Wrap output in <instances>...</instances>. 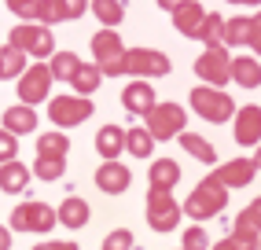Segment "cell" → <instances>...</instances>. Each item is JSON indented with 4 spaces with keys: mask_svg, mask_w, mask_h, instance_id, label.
I'll list each match as a JSON object with an SVG mask.
<instances>
[{
    "mask_svg": "<svg viewBox=\"0 0 261 250\" xmlns=\"http://www.w3.org/2000/svg\"><path fill=\"white\" fill-rule=\"evenodd\" d=\"M92 56H96V66H107V63L125 56V44H121V37L114 30H99L92 37Z\"/></svg>",
    "mask_w": 261,
    "mask_h": 250,
    "instance_id": "15",
    "label": "cell"
},
{
    "mask_svg": "<svg viewBox=\"0 0 261 250\" xmlns=\"http://www.w3.org/2000/svg\"><path fill=\"white\" fill-rule=\"evenodd\" d=\"M26 184H30V166H22V162H4L0 166V191L19 195Z\"/></svg>",
    "mask_w": 261,
    "mask_h": 250,
    "instance_id": "23",
    "label": "cell"
},
{
    "mask_svg": "<svg viewBox=\"0 0 261 250\" xmlns=\"http://www.w3.org/2000/svg\"><path fill=\"white\" fill-rule=\"evenodd\" d=\"M92 111H96V107H92L89 96H59V99H51L48 118L56 121L59 129H70V125H81Z\"/></svg>",
    "mask_w": 261,
    "mask_h": 250,
    "instance_id": "8",
    "label": "cell"
},
{
    "mask_svg": "<svg viewBox=\"0 0 261 250\" xmlns=\"http://www.w3.org/2000/svg\"><path fill=\"white\" fill-rule=\"evenodd\" d=\"M184 121H188L184 107H177V103H154L147 111V133H151L154 144H159V140H169V136L184 133Z\"/></svg>",
    "mask_w": 261,
    "mask_h": 250,
    "instance_id": "3",
    "label": "cell"
},
{
    "mask_svg": "<svg viewBox=\"0 0 261 250\" xmlns=\"http://www.w3.org/2000/svg\"><path fill=\"white\" fill-rule=\"evenodd\" d=\"M30 22H37V26H51V22H63V15H59V4L56 0H37V8H33V19Z\"/></svg>",
    "mask_w": 261,
    "mask_h": 250,
    "instance_id": "34",
    "label": "cell"
},
{
    "mask_svg": "<svg viewBox=\"0 0 261 250\" xmlns=\"http://www.w3.org/2000/svg\"><path fill=\"white\" fill-rule=\"evenodd\" d=\"M147 181H151V191H173L180 181V166L173 158H154V166L147 169Z\"/></svg>",
    "mask_w": 261,
    "mask_h": 250,
    "instance_id": "18",
    "label": "cell"
},
{
    "mask_svg": "<svg viewBox=\"0 0 261 250\" xmlns=\"http://www.w3.org/2000/svg\"><path fill=\"white\" fill-rule=\"evenodd\" d=\"M121 63H125V74L133 78H166L169 74V59L162 56V52L154 48H125V56H121Z\"/></svg>",
    "mask_w": 261,
    "mask_h": 250,
    "instance_id": "4",
    "label": "cell"
},
{
    "mask_svg": "<svg viewBox=\"0 0 261 250\" xmlns=\"http://www.w3.org/2000/svg\"><path fill=\"white\" fill-rule=\"evenodd\" d=\"M184 4V0H159V8H166V11H177Z\"/></svg>",
    "mask_w": 261,
    "mask_h": 250,
    "instance_id": "44",
    "label": "cell"
},
{
    "mask_svg": "<svg viewBox=\"0 0 261 250\" xmlns=\"http://www.w3.org/2000/svg\"><path fill=\"white\" fill-rule=\"evenodd\" d=\"M147 224L154 232H173L180 224V206L173 191H147Z\"/></svg>",
    "mask_w": 261,
    "mask_h": 250,
    "instance_id": "7",
    "label": "cell"
},
{
    "mask_svg": "<svg viewBox=\"0 0 261 250\" xmlns=\"http://www.w3.org/2000/svg\"><path fill=\"white\" fill-rule=\"evenodd\" d=\"M30 173H37L41 181H59V177L66 173V158H37Z\"/></svg>",
    "mask_w": 261,
    "mask_h": 250,
    "instance_id": "33",
    "label": "cell"
},
{
    "mask_svg": "<svg viewBox=\"0 0 261 250\" xmlns=\"http://www.w3.org/2000/svg\"><path fill=\"white\" fill-rule=\"evenodd\" d=\"M210 239H206V228H184V246L180 250H206Z\"/></svg>",
    "mask_w": 261,
    "mask_h": 250,
    "instance_id": "36",
    "label": "cell"
},
{
    "mask_svg": "<svg viewBox=\"0 0 261 250\" xmlns=\"http://www.w3.org/2000/svg\"><path fill=\"white\" fill-rule=\"evenodd\" d=\"M151 147H154V140H151V133H147V129H125V151H129V155L147 158V155H151Z\"/></svg>",
    "mask_w": 261,
    "mask_h": 250,
    "instance_id": "32",
    "label": "cell"
},
{
    "mask_svg": "<svg viewBox=\"0 0 261 250\" xmlns=\"http://www.w3.org/2000/svg\"><path fill=\"white\" fill-rule=\"evenodd\" d=\"M11 48H19L22 56H56V41H51V30L44 26H33V22H22L11 30Z\"/></svg>",
    "mask_w": 261,
    "mask_h": 250,
    "instance_id": "5",
    "label": "cell"
},
{
    "mask_svg": "<svg viewBox=\"0 0 261 250\" xmlns=\"http://www.w3.org/2000/svg\"><path fill=\"white\" fill-rule=\"evenodd\" d=\"M121 103H125V111L129 114H147L151 107H154V88L151 81H129L125 85V92H121Z\"/></svg>",
    "mask_w": 261,
    "mask_h": 250,
    "instance_id": "14",
    "label": "cell"
},
{
    "mask_svg": "<svg viewBox=\"0 0 261 250\" xmlns=\"http://www.w3.org/2000/svg\"><path fill=\"white\" fill-rule=\"evenodd\" d=\"M247 33H250V19H243V15H236V19H224L221 44H228V48H239V44H247Z\"/></svg>",
    "mask_w": 261,
    "mask_h": 250,
    "instance_id": "28",
    "label": "cell"
},
{
    "mask_svg": "<svg viewBox=\"0 0 261 250\" xmlns=\"http://www.w3.org/2000/svg\"><path fill=\"white\" fill-rule=\"evenodd\" d=\"M169 15H173V26H177V33H184V37H195L199 26H202V19H206V11H202L199 0H184V4H180L177 11H169Z\"/></svg>",
    "mask_w": 261,
    "mask_h": 250,
    "instance_id": "16",
    "label": "cell"
},
{
    "mask_svg": "<svg viewBox=\"0 0 261 250\" xmlns=\"http://www.w3.org/2000/svg\"><path fill=\"white\" fill-rule=\"evenodd\" d=\"M66 151H70V140L63 133H44L37 140V158H66Z\"/></svg>",
    "mask_w": 261,
    "mask_h": 250,
    "instance_id": "27",
    "label": "cell"
},
{
    "mask_svg": "<svg viewBox=\"0 0 261 250\" xmlns=\"http://www.w3.org/2000/svg\"><path fill=\"white\" fill-rule=\"evenodd\" d=\"M56 217H59L63 228H85V224H89V203L77 199V195H70V199H63V203H59Z\"/></svg>",
    "mask_w": 261,
    "mask_h": 250,
    "instance_id": "21",
    "label": "cell"
},
{
    "mask_svg": "<svg viewBox=\"0 0 261 250\" xmlns=\"http://www.w3.org/2000/svg\"><path fill=\"white\" fill-rule=\"evenodd\" d=\"M56 224H59V217L48 203H19L11 210V228H19V232H51Z\"/></svg>",
    "mask_w": 261,
    "mask_h": 250,
    "instance_id": "6",
    "label": "cell"
},
{
    "mask_svg": "<svg viewBox=\"0 0 261 250\" xmlns=\"http://www.w3.org/2000/svg\"><path fill=\"white\" fill-rule=\"evenodd\" d=\"M228 81H236L243 88H257L261 85V63L254 56H236L228 63Z\"/></svg>",
    "mask_w": 261,
    "mask_h": 250,
    "instance_id": "17",
    "label": "cell"
},
{
    "mask_svg": "<svg viewBox=\"0 0 261 250\" xmlns=\"http://www.w3.org/2000/svg\"><path fill=\"white\" fill-rule=\"evenodd\" d=\"M22 70H26V56H22L19 48H11V44H8V48H0V81L19 78Z\"/></svg>",
    "mask_w": 261,
    "mask_h": 250,
    "instance_id": "29",
    "label": "cell"
},
{
    "mask_svg": "<svg viewBox=\"0 0 261 250\" xmlns=\"http://www.w3.org/2000/svg\"><path fill=\"white\" fill-rule=\"evenodd\" d=\"M15 155H19V140L0 129V166H4V162H15Z\"/></svg>",
    "mask_w": 261,
    "mask_h": 250,
    "instance_id": "37",
    "label": "cell"
},
{
    "mask_svg": "<svg viewBox=\"0 0 261 250\" xmlns=\"http://www.w3.org/2000/svg\"><path fill=\"white\" fill-rule=\"evenodd\" d=\"M70 85H74V92H77V96H92L96 88L103 85V74H99V66H96V63H81V66L74 70Z\"/></svg>",
    "mask_w": 261,
    "mask_h": 250,
    "instance_id": "24",
    "label": "cell"
},
{
    "mask_svg": "<svg viewBox=\"0 0 261 250\" xmlns=\"http://www.w3.org/2000/svg\"><path fill=\"white\" fill-rule=\"evenodd\" d=\"M59 4V15L63 19H81L85 8H89V0H56Z\"/></svg>",
    "mask_w": 261,
    "mask_h": 250,
    "instance_id": "38",
    "label": "cell"
},
{
    "mask_svg": "<svg viewBox=\"0 0 261 250\" xmlns=\"http://www.w3.org/2000/svg\"><path fill=\"white\" fill-rule=\"evenodd\" d=\"M247 217H250V221H254V224L261 228V195H257V199H254V203L247 206Z\"/></svg>",
    "mask_w": 261,
    "mask_h": 250,
    "instance_id": "41",
    "label": "cell"
},
{
    "mask_svg": "<svg viewBox=\"0 0 261 250\" xmlns=\"http://www.w3.org/2000/svg\"><path fill=\"white\" fill-rule=\"evenodd\" d=\"M180 147H184L188 155H195L199 162H206V166H214V162H217L214 144H206V140H202L199 133H180Z\"/></svg>",
    "mask_w": 261,
    "mask_h": 250,
    "instance_id": "25",
    "label": "cell"
},
{
    "mask_svg": "<svg viewBox=\"0 0 261 250\" xmlns=\"http://www.w3.org/2000/svg\"><path fill=\"white\" fill-rule=\"evenodd\" d=\"M257 236H261V228L247 217V210L243 213H236V224H232V243H236V250H257Z\"/></svg>",
    "mask_w": 261,
    "mask_h": 250,
    "instance_id": "22",
    "label": "cell"
},
{
    "mask_svg": "<svg viewBox=\"0 0 261 250\" xmlns=\"http://www.w3.org/2000/svg\"><path fill=\"white\" fill-rule=\"evenodd\" d=\"M191 107H195V114L206 118V121H228V118L236 114V103L228 99V92L210 88V85L191 88Z\"/></svg>",
    "mask_w": 261,
    "mask_h": 250,
    "instance_id": "2",
    "label": "cell"
},
{
    "mask_svg": "<svg viewBox=\"0 0 261 250\" xmlns=\"http://www.w3.org/2000/svg\"><path fill=\"white\" fill-rule=\"evenodd\" d=\"M48 88H51V70H48V63H37V66H30V70H22V74H19V99H22L26 107L48 99Z\"/></svg>",
    "mask_w": 261,
    "mask_h": 250,
    "instance_id": "10",
    "label": "cell"
},
{
    "mask_svg": "<svg viewBox=\"0 0 261 250\" xmlns=\"http://www.w3.org/2000/svg\"><path fill=\"white\" fill-rule=\"evenodd\" d=\"M33 129H37V111H30L26 103L8 107V111H4V133L22 136V133H33Z\"/></svg>",
    "mask_w": 261,
    "mask_h": 250,
    "instance_id": "20",
    "label": "cell"
},
{
    "mask_svg": "<svg viewBox=\"0 0 261 250\" xmlns=\"http://www.w3.org/2000/svg\"><path fill=\"white\" fill-rule=\"evenodd\" d=\"M250 162H254V169H261V147L254 151V158H250Z\"/></svg>",
    "mask_w": 261,
    "mask_h": 250,
    "instance_id": "46",
    "label": "cell"
},
{
    "mask_svg": "<svg viewBox=\"0 0 261 250\" xmlns=\"http://www.w3.org/2000/svg\"><path fill=\"white\" fill-rule=\"evenodd\" d=\"M254 162L250 158H232V162H224L221 169H214V181L221 184V188H247L250 181H254Z\"/></svg>",
    "mask_w": 261,
    "mask_h": 250,
    "instance_id": "11",
    "label": "cell"
},
{
    "mask_svg": "<svg viewBox=\"0 0 261 250\" xmlns=\"http://www.w3.org/2000/svg\"><path fill=\"white\" fill-rule=\"evenodd\" d=\"M210 250H236V243H232V239H221V243H214Z\"/></svg>",
    "mask_w": 261,
    "mask_h": 250,
    "instance_id": "45",
    "label": "cell"
},
{
    "mask_svg": "<svg viewBox=\"0 0 261 250\" xmlns=\"http://www.w3.org/2000/svg\"><path fill=\"white\" fill-rule=\"evenodd\" d=\"M221 33H224V19L210 11V15L202 19V26H199V33H195V41H202L206 48H214V44H221Z\"/></svg>",
    "mask_w": 261,
    "mask_h": 250,
    "instance_id": "31",
    "label": "cell"
},
{
    "mask_svg": "<svg viewBox=\"0 0 261 250\" xmlns=\"http://www.w3.org/2000/svg\"><path fill=\"white\" fill-rule=\"evenodd\" d=\"M247 48H250V52H257V56H261V15H254V19H250V33H247Z\"/></svg>",
    "mask_w": 261,
    "mask_h": 250,
    "instance_id": "39",
    "label": "cell"
},
{
    "mask_svg": "<svg viewBox=\"0 0 261 250\" xmlns=\"http://www.w3.org/2000/svg\"><path fill=\"white\" fill-rule=\"evenodd\" d=\"M232 4H261V0H232Z\"/></svg>",
    "mask_w": 261,
    "mask_h": 250,
    "instance_id": "47",
    "label": "cell"
},
{
    "mask_svg": "<svg viewBox=\"0 0 261 250\" xmlns=\"http://www.w3.org/2000/svg\"><path fill=\"white\" fill-rule=\"evenodd\" d=\"M0 250H11V228L0 224Z\"/></svg>",
    "mask_w": 261,
    "mask_h": 250,
    "instance_id": "43",
    "label": "cell"
},
{
    "mask_svg": "<svg viewBox=\"0 0 261 250\" xmlns=\"http://www.w3.org/2000/svg\"><path fill=\"white\" fill-rule=\"evenodd\" d=\"M236 144H261V107H239L236 111Z\"/></svg>",
    "mask_w": 261,
    "mask_h": 250,
    "instance_id": "12",
    "label": "cell"
},
{
    "mask_svg": "<svg viewBox=\"0 0 261 250\" xmlns=\"http://www.w3.org/2000/svg\"><path fill=\"white\" fill-rule=\"evenodd\" d=\"M103 250H133V232L129 228H114L107 239H103Z\"/></svg>",
    "mask_w": 261,
    "mask_h": 250,
    "instance_id": "35",
    "label": "cell"
},
{
    "mask_svg": "<svg viewBox=\"0 0 261 250\" xmlns=\"http://www.w3.org/2000/svg\"><path fill=\"white\" fill-rule=\"evenodd\" d=\"M92 11H96V19L107 26V30H114L121 19H125V8H121V0H92Z\"/></svg>",
    "mask_w": 261,
    "mask_h": 250,
    "instance_id": "30",
    "label": "cell"
},
{
    "mask_svg": "<svg viewBox=\"0 0 261 250\" xmlns=\"http://www.w3.org/2000/svg\"><path fill=\"white\" fill-rule=\"evenodd\" d=\"M228 63H232L228 48H224V44H214V48H206L202 56L195 59V74L210 85V88H221L224 81H228Z\"/></svg>",
    "mask_w": 261,
    "mask_h": 250,
    "instance_id": "9",
    "label": "cell"
},
{
    "mask_svg": "<svg viewBox=\"0 0 261 250\" xmlns=\"http://www.w3.org/2000/svg\"><path fill=\"white\" fill-rule=\"evenodd\" d=\"M133 184V173L121 166V162H103L96 169V188L99 191H107V195H118V191H125Z\"/></svg>",
    "mask_w": 261,
    "mask_h": 250,
    "instance_id": "13",
    "label": "cell"
},
{
    "mask_svg": "<svg viewBox=\"0 0 261 250\" xmlns=\"http://www.w3.org/2000/svg\"><path fill=\"white\" fill-rule=\"evenodd\" d=\"M8 8L19 15V19H33V8H37V0H8Z\"/></svg>",
    "mask_w": 261,
    "mask_h": 250,
    "instance_id": "40",
    "label": "cell"
},
{
    "mask_svg": "<svg viewBox=\"0 0 261 250\" xmlns=\"http://www.w3.org/2000/svg\"><path fill=\"white\" fill-rule=\"evenodd\" d=\"M96 151L107 158V162H118V155L125 151V129H118V125H103L96 133Z\"/></svg>",
    "mask_w": 261,
    "mask_h": 250,
    "instance_id": "19",
    "label": "cell"
},
{
    "mask_svg": "<svg viewBox=\"0 0 261 250\" xmlns=\"http://www.w3.org/2000/svg\"><path fill=\"white\" fill-rule=\"evenodd\" d=\"M33 250H77V243H37Z\"/></svg>",
    "mask_w": 261,
    "mask_h": 250,
    "instance_id": "42",
    "label": "cell"
},
{
    "mask_svg": "<svg viewBox=\"0 0 261 250\" xmlns=\"http://www.w3.org/2000/svg\"><path fill=\"white\" fill-rule=\"evenodd\" d=\"M77 66H81V59L74 56V52H56V56H51V63H48L51 81H70Z\"/></svg>",
    "mask_w": 261,
    "mask_h": 250,
    "instance_id": "26",
    "label": "cell"
},
{
    "mask_svg": "<svg viewBox=\"0 0 261 250\" xmlns=\"http://www.w3.org/2000/svg\"><path fill=\"white\" fill-rule=\"evenodd\" d=\"M224 203H228V188H221L214 181V173L206 177V181L195 184V191H191V199L184 203V213L195 221H206V217H217V213L224 210Z\"/></svg>",
    "mask_w": 261,
    "mask_h": 250,
    "instance_id": "1",
    "label": "cell"
},
{
    "mask_svg": "<svg viewBox=\"0 0 261 250\" xmlns=\"http://www.w3.org/2000/svg\"><path fill=\"white\" fill-rule=\"evenodd\" d=\"M257 250H261V236H257Z\"/></svg>",
    "mask_w": 261,
    "mask_h": 250,
    "instance_id": "48",
    "label": "cell"
}]
</instances>
